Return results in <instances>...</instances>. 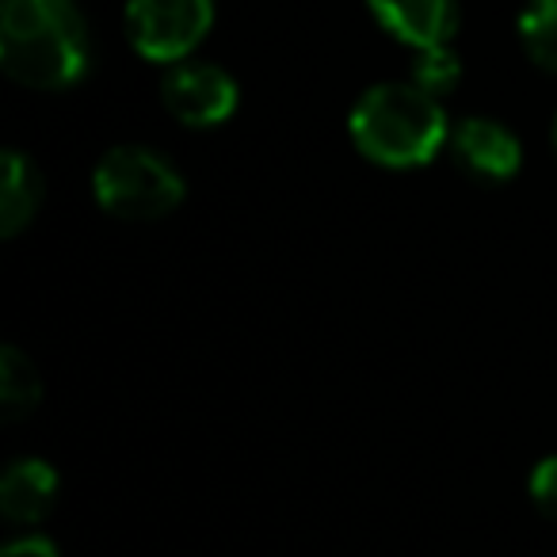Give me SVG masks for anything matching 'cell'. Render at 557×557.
<instances>
[{
  "label": "cell",
  "instance_id": "11",
  "mask_svg": "<svg viewBox=\"0 0 557 557\" xmlns=\"http://www.w3.org/2000/svg\"><path fill=\"white\" fill-rule=\"evenodd\" d=\"M519 42L539 70L557 73V0H527L519 12Z\"/></svg>",
  "mask_w": 557,
  "mask_h": 557
},
{
  "label": "cell",
  "instance_id": "14",
  "mask_svg": "<svg viewBox=\"0 0 557 557\" xmlns=\"http://www.w3.org/2000/svg\"><path fill=\"white\" fill-rule=\"evenodd\" d=\"M0 557H58L54 542L42 539V534H24V539L9 542Z\"/></svg>",
  "mask_w": 557,
  "mask_h": 557
},
{
  "label": "cell",
  "instance_id": "7",
  "mask_svg": "<svg viewBox=\"0 0 557 557\" xmlns=\"http://www.w3.org/2000/svg\"><path fill=\"white\" fill-rule=\"evenodd\" d=\"M382 27L412 50L447 47L458 32L455 0H367Z\"/></svg>",
  "mask_w": 557,
  "mask_h": 557
},
{
  "label": "cell",
  "instance_id": "3",
  "mask_svg": "<svg viewBox=\"0 0 557 557\" xmlns=\"http://www.w3.org/2000/svg\"><path fill=\"white\" fill-rule=\"evenodd\" d=\"M92 191L108 214L123 222H153L184 202V176L146 146H119L96 164Z\"/></svg>",
  "mask_w": 557,
  "mask_h": 557
},
{
  "label": "cell",
  "instance_id": "15",
  "mask_svg": "<svg viewBox=\"0 0 557 557\" xmlns=\"http://www.w3.org/2000/svg\"><path fill=\"white\" fill-rule=\"evenodd\" d=\"M549 141H554V153H557V119H554V134H549Z\"/></svg>",
  "mask_w": 557,
  "mask_h": 557
},
{
  "label": "cell",
  "instance_id": "8",
  "mask_svg": "<svg viewBox=\"0 0 557 557\" xmlns=\"http://www.w3.org/2000/svg\"><path fill=\"white\" fill-rule=\"evenodd\" d=\"M58 500V473L42 458H20L9 466L0 481V511L12 523H42L54 511Z\"/></svg>",
  "mask_w": 557,
  "mask_h": 557
},
{
  "label": "cell",
  "instance_id": "12",
  "mask_svg": "<svg viewBox=\"0 0 557 557\" xmlns=\"http://www.w3.org/2000/svg\"><path fill=\"white\" fill-rule=\"evenodd\" d=\"M462 81V62H458V54L447 47H428V50H417V58H412V85L424 88L428 96H447L450 88Z\"/></svg>",
  "mask_w": 557,
  "mask_h": 557
},
{
  "label": "cell",
  "instance_id": "4",
  "mask_svg": "<svg viewBox=\"0 0 557 557\" xmlns=\"http://www.w3.org/2000/svg\"><path fill=\"white\" fill-rule=\"evenodd\" d=\"M214 27V0H131L126 35L146 62L180 65Z\"/></svg>",
  "mask_w": 557,
  "mask_h": 557
},
{
  "label": "cell",
  "instance_id": "2",
  "mask_svg": "<svg viewBox=\"0 0 557 557\" xmlns=\"http://www.w3.org/2000/svg\"><path fill=\"white\" fill-rule=\"evenodd\" d=\"M348 131L359 153L382 169H420L450 138L440 100L412 81L409 85L386 81L367 88L351 108Z\"/></svg>",
  "mask_w": 557,
  "mask_h": 557
},
{
  "label": "cell",
  "instance_id": "6",
  "mask_svg": "<svg viewBox=\"0 0 557 557\" xmlns=\"http://www.w3.org/2000/svg\"><path fill=\"white\" fill-rule=\"evenodd\" d=\"M458 169L478 184H504L523 164V146L519 138L496 119H462L447 138Z\"/></svg>",
  "mask_w": 557,
  "mask_h": 557
},
{
  "label": "cell",
  "instance_id": "1",
  "mask_svg": "<svg viewBox=\"0 0 557 557\" xmlns=\"http://www.w3.org/2000/svg\"><path fill=\"white\" fill-rule=\"evenodd\" d=\"M88 27L73 0H4L0 65L16 85L58 92L88 73Z\"/></svg>",
  "mask_w": 557,
  "mask_h": 557
},
{
  "label": "cell",
  "instance_id": "5",
  "mask_svg": "<svg viewBox=\"0 0 557 557\" xmlns=\"http://www.w3.org/2000/svg\"><path fill=\"white\" fill-rule=\"evenodd\" d=\"M169 115L184 126H218L237 111V81L207 62H180L161 85Z\"/></svg>",
  "mask_w": 557,
  "mask_h": 557
},
{
  "label": "cell",
  "instance_id": "9",
  "mask_svg": "<svg viewBox=\"0 0 557 557\" xmlns=\"http://www.w3.org/2000/svg\"><path fill=\"white\" fill-rule=\"evenodd\" d=\"M39 202H42L39 172H35V164L24 153L9 149L4 153V180H0V233L16 237L20 230H27Z\"/></svg>",
  "mask_w": 557,
  "mask_h": 557
},
{
  "label": "cell",
  "instance_id": "10",
  "mask_svg": "<svg viewBox=\"0 0 557 557\" xmlns=\"http://www.w3.org/2000/svg\"><path fill=\"white\" fill-rule=\"evenodd\" d=\"M39 397H42L39 367L16 344H4L0 348V417L9 420V424H16V420L32 417Z\"/></svg>",
  "mask_w": 557,
  "mask_h": 557
},
{
  "label": "cell",
  "instance_id": "13",
  "mask_svg": "<svg viewBox=\"0 0 557 557\" xmlns=\"http://www.w3.org/2000/svg\"><path fill=\"white\" fill-rule=\"evenodd\" d=\"M531 500H534V508L542 511V516H549V519H557V455H549V458H542L539 466L531 470Z\"/></svg>",
  "mask_w": 557,
  "mask_h": 557
}]
</instances>
